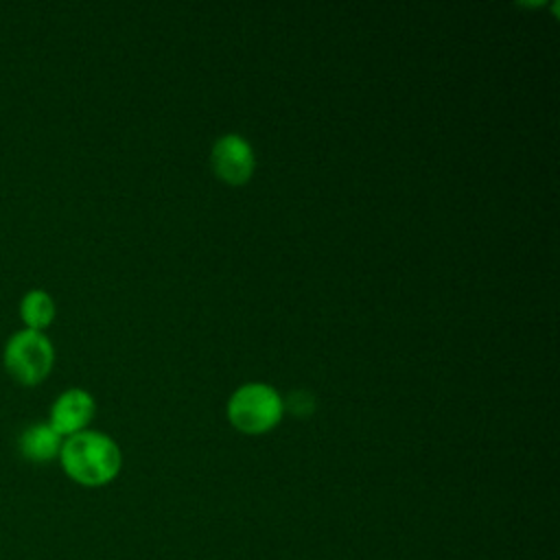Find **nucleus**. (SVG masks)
<instances>
[{
    "instance_id": "423d86ee",
    "label": "nucleus",
    "mask_w": 560,
    "mask_h": 560,
    "mask_svg": "<svg viewBox=\"0 0 560 560\" xmlns=\"http://www.w3.org/2000/svg\"><path fill=\"white\" fill-rule=\"evenodd\" d=\"M63 438L48 422H31L18 438V448L28 462H50L59 457Z\"/></svg>"
},
{
    "instance_id": "7ed1b4c3",
    "label": "nucleus",
    "mask_w": 560,
    "mask_h": 560,
    "mask_svg": "<svg viewBox=\"0 0 560 560\" xmlns=\"http://www.w3.org/2000/svg\"><path fill=\"white\" fill-rule=\"evenodd\" d=\"M52 361L55 348L44 330L20 328L4 341L2 363L7 372L22 385H35L46 378Z\"/></svg>"
},
{
    "instance_id": "20e7f679",
    "label": "nucleus",
    "mask_w": 560,
    "mask_h": 560,
    "mask_svg": "<svg viewBox=\"0 0 560 560\" xmlns=\"http://www.w3.org/2000/svg\"><path fill=\"white\" fill-rule=\"evenodd\" d=\"M210 162L217 177L232 186H241L249 182L256 166L252 144L238 133H225L217 138L210 151Z\"/></svg>"
},
{
    "instance_id": "f03ea898",
    "label": "nucleus",
    "mask_w": 560,
    "mask_h": 560,
    "mask_svg": "<svg viewBox=\"0 0 560 560\" xmlns=\"http://www.w3.org/2000/svg\"><path fill=\"white\" fill-rule=\"evenodd\" d=\"M284 413L280 394L267 383H245L228 400V420L247 435L271 431Z\"/></svg>"
},
{
    "instance_id": "0eeeda50",
    "label": "nucleus",
    "mask_w": 560,
    "mask_h": 560,
    "mask_svg": "<svg viewBox=\"0 0 560 560\" xmlns=\"http://www.w3.org/2000/svg\"><path fill=\"white\" fill-rule=\"evenodd\" d=\"M20 317L24 328L44 330L55 319V300L44 289H31L20 300Z\"/></svg>"
},
{
    "instance_id": "f257e3e1",
    "label": "nucleus",
    "mask_w": 560,
    "mask_h": 560,
    "mask_svg": "<svg viewBox=\"0 0 560 560\" xmlns=\"http://www.w3.org/2000/svg\"><path fill=\"white\" fill-rule=\"evenodd\" d=\"M59 462L72 481L88 488H98L116 479L122 466V453L107 433L83 429L63 438Z\"/></svg>"
},
{
    "instance_id": "39448f33",
    "label": "nucleus",
    "mask_w": 560,
    "mask_h": 560,
    "mask_svg": "<svg viewBox=\"0 0 560 560\" xmlns=\"http://www.w3.org/2000/svg\"><path fill=\"white\" fill-rule=\"evenodd\" d=\"M94 411H96V402L88 389L68 387L50 405L48 424L61 438H68V435H74V433L88 429L90 420L94 418Z\"/></svg>"
}]
</instances>
